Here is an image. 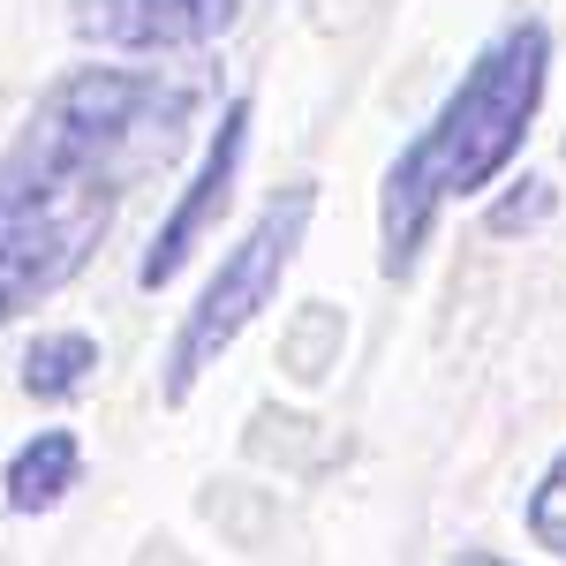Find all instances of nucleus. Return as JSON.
Here are the masks:
<instances>
[{
	"instance_id": "nucleus-1",
	"label": "nucleus",
	"mask_w": 566,
	"mask_h": 566,
	"mask_svg": "<svg viewBox=\"0 0 566 566\" xmlns=\"http://www.w3.org/2000/svg\"><path fill=\"white\" fill-rule=\"evenodd\" d=\"M197 91L151 69H76L0 159V325L69 287L136 167L167 159Z\"/></svg>"
},
{
	"instance_id": "nucleus-2",
	"label": "nucleus",
	"mask_w": 566,
	"mask_h": 566,
	"mask_svg": "<svg viewBox=\"0 0 566 566\" xmlns=\"http://www.w3.org/2000/svg\"><path fill=\"white\" fill-rule=\"evenodd\" d=\"M544 69H552V31L544 23H506L476 53V69L453 84V98L438 106V122L392 159L386 205H378L392 280L416 264V242L431 234V212L446 197H476L506 175V159L522 151L528 122L544 106Z\"/></svg>"
},
{
	"instance_id": "nucleus-3",
	"label": "nucleus",
	"mask_w": 566,
	"mask_h": 566,
	"mask_svg": "<svg viewBox=\"0 0 566 566\" xmlns=\"http://www.w3.org/2000/svg\"><path fill=\"white\" fill-rule=\"evenodd\" d=\"M310 212H317V189L295 181V189H280V197L250 219V234L219 258V272L205 280L197 310L181 317L175 348H167V386L159 392H167L175 408L197 392V378L212 370L219 355L242 340V325L280 295V280H287V264H295V250H303V234H310Z\"/></svg>"
},
{
	"instance_id": "nucleus-4",
	"label": "nucleus",
	"mask_w": 566,
	"mask_h": 566,
	"mask_svg": "<svg viewBox=\"0 0 566 566\" xmlns=\"http://www.w3.org/2000/svg\"><path fill=\"white\" fill-rule=\"evenodd\" d=\"M242 151H250V98H234L227 114H219L212 144H205V159H197V175L181 181L175 212L159 219V234H151V250L136 264V287H167L181 264L197 258V242L219 227L227 212V197H234V175H242Z\"/></svg>"
},
{
	"instance_id": "nucleus-5",
	"label": "nucleus",
	"mask_w": 566,
	"mask_h": 566,
	"mask_svg": "<svg viewBox=\"0 0 566 566\" xmlns=\"http://www.w3.org/2000/svg\"><path fill=\"white\" fill-rule=\"evenodd\" d=\"M242 0H84L76 31L114 53H181V45H212L234 23Z\"/></svg>"
},
{
	"instance_id": "nucleus-6",
	"label": "nucleus",
	"mask_w": 566,
	"mask_h": 566,
	"mask_svg": "<svg viewBox=\"0 0 566 566\" xmlns=\"http://www.w3.org/2000/svg\"><path fill=\"white\" fill-rule=\"evenodd\" d=\"M76 476H84L76 431H39V438H23V446L8 453L0 499H8V514H53V506L76 491Z\"/></svg>"
},
{
	"instance_id": "nucleus-7",
	"label": "nucleus",
	"mask_w": 566,
	"mask_h": 566,
	"mask_svg": "<svg viewBox=\"0 0 566 566\" xmlns=\"http://www.w3.org/2000/svg\"><path fill=\"white\" fill-rule=\"evenodd\" d=\"M98 370V340L91 333H39L31 355H23V392L31 400H69V392L91 386Z\"/></svg>"
},
{
	"instance_id": "nucleus-8",
	"label": "nucleus",
	"mask_w": 566,
	"mask_h": 566,
	"mask_svg": "<svg viewBox=\"0 0 566 566\" xmlns=\"http://www.w3.org/2000/svg\"><path fill=\"white\" fill-rule=\"evenodd\" d=\"M528 528H536L544 552H566V453L544 469V483H536V499H528Z\"/></svg>"
},
{
	"instance_id": "nucleus-9",
	"label": "nucleus",
	"mask_w": 566,
	"mask_h": 566,
	"mask_svg": "<svg viewBox=\"0 0 566 566\" xmlns=\"http://www.w3.org/2000/svg\"><path fill=\"white\" fill-rule=\"evenodd\" d=\"M514 189H522V197H506V205H499V212H491V227H499V234H514V227H528V219H544L552 212V181H514Z\"/></svg>"
},
{
	"instance_id": "nucleus-10",
	"label": "nucleus",
	"mask_w": 566,
	"mask_h": 566,
	"mask_svg": "<svg viewBox=\"0 0 566 566\" xmlns=\"http://www.w3.org/2000/svg\"><path fill=\"white\" fill-rule=\"evenodd\" d=\"M453 566H514V559H499V552H461Z\"/></svg>"
}]
</instances>
